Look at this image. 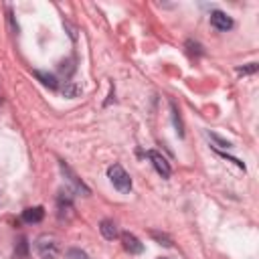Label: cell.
<instances>
[{"label": "cell", "mask_w": 259, "mask_h": 259, "mask_svg": "<svg viewBox=\"0 0 259 259\" xmlns=\"http://www.w3.org/2000/svg\"><path fill=\"white\" fill-rule=\"evenodd\" d=\"M34 253L40 259H57L61 253V241L53 233H42L34 239Z\"/></svg>", "instance_id": "cell-1"}, {"label": "cell", "mask_w": 259, "mask_h": 259, "mask_svg": "<svg viewBox=\"0 0 259 259\" xmlns=\"http://www.w3.org/2000/svg\"><path fill=\"white\" fill-rule=\"evenodd\" d=\"M107 176H109V180H111V184H113L115 190H119V192H123V194H127V192L132 190V178H130V174L123 170L121 164H111V166L107 168Z\"/></svg>", "instance_id": "cell-2"}, {"label": "cell", "mask_w": 259, "mask_h": 259, "mask_svg": "<svg viewBox=\"0 0 259 259\" xmlns=\"http://www.w3.org/2000/svg\"><path fill=\"white\" fill-rule=\"evenodd\" d=\"M146 156H148V160L152 162V166L156 168V172H158L162 178H170L172 168H170V164L166 162V158H164L160 152H156V150H148Z\"/></svg>", "instance_id": "cell-3"}, {"label": "cell", "mask_w": 259, "mask_h": 259, "mask_svg": "<svg viewBox=\"0 0 259 259\" xmlns=\"http://www.w3.org/2000/svg\"><path fill=\"white\" fill-rule=\"evenodd\" d=\"M61 172L65 174V178H67V182H69V186H71V190L73 192H77V194H83V196H87V194H91V190L73 174V170L69 168V166H65L63 162H61Z\"/></svg>", "instance_id": "cell-4"}, {"label": "cell", "mask_w": 259, "mask_h": 259, "mask_svg": "<svg viewBox=\"0 0 259 259\" xmlns=\"http://www.w3.org/2000/svg\"><path fill=\"white\" fill-rule=\"evenodd\" d=\"M119 239H121L123 249H125L130 255H140V253H144V245H142V241H140L136 235H132V233H121Z\"/></svg>", "instance_id": "cell-5"}, {"label": "cell", "mask_w": 259, "mask_h": 259, "mask_svg": "<svg viewBox=\"0 0 259 259\" xmlns=\"http://www.w3.org/2000/svg\"><path fill=\"white\" fill-rule=\"evenodd\" d=\"M210 26H214L217 30H223V32L231 30L233 28V18L223 10H214V12H210Z\"/></svg>", "instance_id": "cell-6"}, {"label": "cell", "mask_w": 259, "mask_h": 259, "mask_svg": "<svg viewBox=\"0 0 259 259\" xmlns=\"http://www.w3.org/2000/svg\"><path fill=\"white\" fill-rule=\"evenodd\" d=\"M45 219V208L42 206H30L22 210V221L24 223H40Z\"/></svg>", "instance_id": "cell-7"}, {"label": "cell", "mask_w": 259, "mask_h": 259, "mask_svg": "<svg viewBox=\"0 0 259 259\" xmlns=\"http://www.w3.org/2000/svg\"><path fill=\"white\" fill-rule=\"evenodd\" d=\"M99 231H101V235H103L107 241H113V239L117 237V227H115V223L109 221V219H103V221L99 223Z\"/></svg>", "instance_id": "cell-8"}, {"label": "cell", "mask_w": 259, "mask_h": 259, "mask_svg": "<svg viewBox=\"0 0 259 259\" xmlns=\"http://www.w3.org/2000/svg\"><path fill=\"white\" fill-rule=\"evenodd\" d=\"M32 75H34L45 87H49V89H57V87H59L57 77H55L53 73H47V71H32Z\"/></svg>", "instance_id": "cell-9"}, {"label": "cell", "mask_w": 259, "mask_h": 259, "mask_svg": "<svg viewBox=\"0 0 259 259\" xmlns=\"http://www.w3.org/2000/svg\"><path fill=\"white\" fill-rule=\"evenodd\" d=\"M61 91H63V95H65V97H77V95L81 93V85H79V83H75V81H67V83H65V87H63Z\"/></svg>", "instance_id": "cell-10"}, {"label": "cell", "mask_w": 259, "mask_h": 259, "mask_svg": "<svg viewBox=\"0 0 259 259\" xmlns=\"http://www.w3.org/2000/svg\"><path fill=\"white\" fill-rule=\"evenodd\" d=\"M65 259H89V257H87V253H85V251H81V249L73 247V249H69V251H67Z\"/></svg>", "instance_id": "cell-11"}, {"label": "cell", "mask_w": 259, "mask_h": 259, "mask_svg": "<svg viewBox=\"0 0 259 259\" xmlns=\"http://www.w3.org/2000/svg\"><path fill=\"white\" fill-rule=\"evenodd\" d=\"M150 235H152V237H154V239H156V241H158L160 245H164V247H172V241H170V237H166L164 233H158V231H152Z\"/></svg>", "instance_id": "cell-12"}, {"label": "cell", "mask_w": 259, "mask_h": 259, "mask_svg": "<svg viewBox=\"0 0 259 259\" xmlns=\"http://www.w3.org/2000/svg\"><path fill=\"white\" fill-rule=\"evenodd\" d=\"M170 109H172V119H174V125H176V132L182 136L184 132H182V121H180V115H178V111H176V105L172 103L170 105Z\"/></svg>", "instance_id": "cell-13"}, {"label": "cell", "mask_w": 259, "mask_h": 259, "mask_svg": "<svg viewBox=\"0 0 259 259\" xmlns=\"http://www.w3.org/2000/svg\"><path fill=\"white\" fill-rule=\"evenodd\" d=\"M26 251H28V243H26V239H20L18 249H16V257H26Z\"/></svg>", "instance_id": "cell-14"}, {"label": "cell", "mask_w": 259, "mask_h": 259, "mask_svg": "<svg viewBox=\"0 0 259 259\" xmlns=\"http://www.w3.org/2000/svg\"><path fill=\"white\" fill-rule=\"evenodd\" d=\"M237 71H239L241 75H251V73H255V71H257V63H249L247 67H239Z\"/></svg>", "instance_id": "cell-15"}, {"label": "cell", "mask_w": 259, "mask_h": 259, "mask_svg": "<svg viewBox=\"0 0 259 259\" xmlns=\"http://www.w3.org/2000/svg\"><path fill=\"white\" fill-rule=\"evenodd\" d=\"M208 138H210V140H214V142H217V144H219L221 148H231V142H227V140L219 138L217 134H208Z\"/></svg>", "instance_id": "cell-16"}, {"label": "cell", "mask_w": 259, "mask_h": 259, "mask_svg": "<svg viewBox=\"0 0 259 259\" xmlns=\"http://www.w3.org/2000/svg\"><path fill=\"white\" fill-rule=\"evenodd\" d=\"M160 259H168V257H160Z\"/></svg>", "instance_id": "cell-17"}]
</instances>
